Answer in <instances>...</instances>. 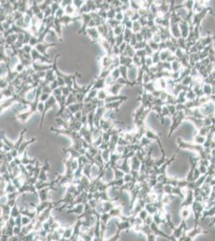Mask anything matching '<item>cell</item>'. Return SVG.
<instances>
[{"mask_svg":"<svg viewBox=\"0 0 215 241\" xmlns=\"http://www.w3.org/2000/svg\"><path fill=\"white\" fill-rule=\"evenodd\" d=\"M59 190L58 187H44V188L41 189L38 191V198L39 199V202H43V201H47L49 199L50 197V191H57Z\"/></svg>","mask_w":215,"mask_h":241,"instance_id":"3","label":"cell"},{"mask_svg":"<svg viewBox=\"0 0 215 241\" xmlns=\"http://www.w3.org/2000/svg\"><path fill=\"white\" fill-rule=\"evenodd\" d=\"M84 211V204H79L73 206L70 209L67 210L65 212L67 214H75V215H76L78 216V215H80L81 214H83Z\"/></svg>","mask_w":215,"mask_h":241,"instance_id":"8","label":"cell"},{"mask_svg":"<svg viewBox=\"0 0 215 241\" xmlns=\"http://www.w3.org/2000/svg\"><path fill=\"white\" fill-rule=\"evenodd\" d=\"M211 8L212 7H205L203 9V11H201L199 13H194L193 16V20H192V24L193 26L197 27H201V24L202 20L209 14V12H210Z\"/></svg>","mask_w":215,"mask_h":241,"instance_id":"2","label":"cell"},{"mask_svg":"<svg viewBox=\"0 0 215 241\" xmlns=\"http://www.w3.org/2000/svg\"><path fill=\"white\" fill-rule=\"evenodd\" d=\"M124 181H125V183L129 182L131 181H133V175H132L131 172H129V173H125V176H124Z\"/></svg>","mask_w":215,"mask_h":241,"instance_id":"39","label":"cell"},{"mask_svg":"<svg viewBox=\"0 0 215 241\" xmlns=\"http://www.w3.org/2000/svg\"><path fill=\"white\" fill-rule=\"evenodd\" d=\"M54 202H52L51 200H47V201H43V202H39V204H36L35 207V211L37 212V214H40L41 212L46 210L47 208H48L50 206H52Z\"/></svg>","mask_w":215,"mask_h":241,"instance_id":"11","label":"cell"},{"mask_svg":"<svg viewBox=\"0 0 215 241\" xmlns=\"http://www.w3.org/2000/svg\"><path fill=\"white\" fill-rule=\"evenodd\" d=\"M106 89H100L98 90V93H97V98L100 100V101H105V99L108 97V96Z\"/></svg>","mask_w":215,"mask_h":241,"instance_id":"30","label":"cell"},{"mask_svg":"<svg viewBox=\"0 0 215 241\" xmlns=\"http://www.w3.org/2000/svg\"><path fill=\"white\" fill-rule=\"evenodd\" d=\"M125 86V84L116 81L115 83H113L112 85L107 87L106 90L109 95H115L116 96L120 93V91L121 90V89H123Z\"/></svg>","mask_w":215,"mask_h":241,"instance_id":"6","label":"cell"},{"mask_svg":"<svg viewBox=\"0 0 215 241\" xmlns=\"http://www.w3.org/2000/svg\"><path fill=\"white\" fill-rule=\"evenodd\" d=\"M37 140H38L37 138H33L28 140V141H24V140H23V141H22V142L21 143V145H20V146H19V157H21V156L23 155V153H24L27 150V147L29 146L30 145L35 143V142H37Z\"/></svg>","mask_w":215,"mask_h":241,"instance_id":"9","label":"cell"},{"mask_svg":"<svg viewBox=\"0 0 215 241\" xmlns=\"http://www.w3.org/2000/svg\"><path fill=\"white\" fill-rule=\"evenodd\" d=\"M44 103L39 101V105H38V112L42 114L44 112Z\"/></svg>","mask_w":215,"mask_h":241,"instance_id":"43","label":"cell"},{"mask_svg":"<svg viewBox=\"0 0 215 241\" xmlns=\"http://www.w3.org/2000/svg\"><path fill=\"white\" fill-rule=\"evenodd\" d=\"M72 235H73V226L67 227L65 228L64 233L63 234L60 240H70Z\"/></svg>","mask_w":215,"mask_h":241,"instance_id":"19","label":"cell"},{"mask_svg":"<svg viewBox=\"0 0 215 241\" xmlns=\"http://www.w3.org/2000/svg\"><path fill=\"white\" fill-rule=\"evenodd\" d=\"M74 3L76 7H80V6L84 4V1L83 0H74Z\"/></svg>","mask_w":215,"mask_h":241,"instance_id":"44","label":"cell"},{"mask_svg":"<svg viewBox=\"0 0 215 241\" xmlns=\"http://www.w3.org/2000/svg\"><path fill=\"white\" fill-rule=\"evenodd\" d=\"M141 161L137 158L136 155L133 158H130V166H131V170H140L141 166Z\"/></svg>","mask_w":215,"mask_h":241,"instance_id":"15","label":"cell"},{"mask_svg":"<svg viewBox=\"0 0 215 241\" xmlns=\"http://www.w3.org/2000/svg\"><path fill=\"white\" fill-rule=\"evenodd\" d=\"M93 89H106V84H105V79L104 78H101V77H98V79L94 81L93 86Z\"/></svg>","mask_w":215,"mask_h":241,"instance_id":"17","label":"cell"},{"mask_svg":"<svg viewBox=\"0 0 215 241\" xmlns=\"http://www.w3.org/2000/svg\"><path fill=\"white\" fill-rule=\"evenodd\" d=\"M145 136L147 137L148 139L152 140V141H156L157 142V140L160 139L159 136L157 135L155 132H153L152 129H150L148 128H146Z\"/></svg>","mask_w":215,"mask_h":241,"instance_id":"20","label":"cell"},{"mask_svg":"<svg viewBox=\"0 0 215 241\" xmlns=\"http://www.w3.org/2000/svg\"><path fill=\"white\" fill-rule=\"evenodd\" d=\"M36 43H37V39H36V38L35 37H31V39H30V41H29L30 45L33 46V45H35Z\"/></svg>","mask_w":215,"mask_h":241,"instance_id":"46","label":"cell"},{"mask_svg":"<svg viewBox=\"0 0 215 241\" xmlns=\"http://www.w3.org/2000/svg\"><path fill=\"white\" fill-rule=\"evenodd\" d=\"M19 215H21V211H20V207L19 206L18 203L15 204L13 207H11V216L13 218L18 217Z\"/></svg>","mask_w":215,"mask_h":241,"instance_id":"26","label":"cell"},{"mask_svg":"<svg viewBox=\"0 0 215 241\" xmlns=\"http://www.w3.org/2000/svg\"><path fill=\"white\" fill-rule=\"evenodd\" d=\"M169 30H170L171 35L175 39H179L182 37L179 23H170Z\"/></svg>","mask_w":215,"mask_h":241,"instance_id":"13","label":"cell"},{"mask_svg":"<svg viewBox=\"0 0 215 241\" xmlns=\"http://www.w3.org/2000/svg\"><path fill=\"white\" fill-rule=\"evenodd\" d=\"M50 87H51V89H52V91L54 90V89H57V88H59V84H58V81H57V80H54L52 82H51L50 83Z\"/></svg>","mask_w":215,"mask_h":241,"instance_id":"42","label":"cell"},{"mask_svg":"<svg viewBox=\"0 0 215 241\" xmlns=\"http://www.w3.org/2000/svg\"><path fill=\"white\" fill-rule=\"evenodd\" d=\"M209 15H212V16H214V17L215 18V12H214V11H213V9H210V12H209Z\"/></svg>","mask_w":215,"mask_h":241,"instance_id":"49","label":"cell"},{"mask_svg":"<svg viewBox=\"0 0 215 241\" xmlns=\"http://www.w3.org/2000/svg\"><path fill=\"white\" fill-rule=\"evenodd\" d=\"M56 105H58V102H57V101H56L55 96H54L53 94H52L51 95V97H49L48 100L46 102H44V112H43V113L41 114L40 124H39V129H41L42 127H43L45 115H46L47 112H48L50 109H52L53 107H55Z\"/></svg>","mask_w":215,"mask_h":241,"instance_id":"1","label":"cell"},{"mask_svg":"<svg viewBox=\"0 0 215 241\" xmlns=\"http://www.w3.org/2000/svg\"><path fill=\"white\" fill-rule=\"evenodd\" d=\"M65 12L67 13V15L73 14V12H74V7H73L72 5L66 6V7H65Z\"/></svg>","mask_w":215,"mask_h":241,"instance_id":"41","label":"cell"},{"mask_svg":"<svg viewBox=\"0 0 215 241\" xmlns=\"http://www.w3.org/2000/svg\"><path fill=\"white\" fill-rule=\"evenodd\" d=\"M25 98L28 102H33L36 98V88H34L32 89H31L27 93Z\"/></svg>","mask_w":215,"mask_h":241,"instance_id":"21","label":"cell"},{"mask_svg":"<svg viewBox=\"0 0 215 241\" xmlns=\"http://www.w3.org/2000/svg\"><path fill=\"white\" fill-rule=\"evenodd\" d=\"M92 167H93V164L92 163H87L85 164L84 167H83V174L85 175L86 177H88L91 181H93V178H92Z\"/></svg>","mask_w":215,"mask_h":241,"instance_id":"18","label":"cell"},{"mask_svg":"<svg viewBox=\"0 0 215 241\" xmlns=\"http://www.w3.org/2000/svg\"><path fill=\"white\" fill-rule=\"evenodd\" d=\"M172 65V72H180L182 68V64L181 61L178 60H175L171 63Z\"/></svg>","mask_w":215,"mask_h":241,"instance_id":"25","label":"cell"},{"mask_svg":"<svg viewBox=\"0 0 215 241\" xmlns=\"http://www.w3.org/2000/svg\"><path fill=\"white\" fill-rule=\"evenodd\" d=\"M152 59L154 64H157L161 62V58H160V51L154 52L152 55Z\"/></svg>","mask_w":215,"mask_h":241,"instance_id":"32","label":"cell"},{"mask_svg":"<svg viewBox=\"0 0 215 241\" xmlns=\"http://www.w3.org/2000/svg\"><path fill=\"white\" fill-rule=\"evenodd\" d=\"M111 76L115 81H116L117 80L120 79V78L121 77V73H120V68H114V69H113V70L111 72Z\"/></svg>","mask_w":215,"mask_h":241,"instance_id":"31","label":"cell"},{"mask_svg":"<svg viewBox=\"0 0 215 241\" xmlns=\"http://www.w3.org/2000/svg\"><path fill=\"white\" fill-rule=\"evenodd\" d=\"M33 114H35V113L28 109H27V110L22 111V112H17V113H15V119L19 120L22 124H26L27 122V120L32 117Z\"/></svg>","mask_w":215,"mask_h":241,"instance_id":"5","label":"cell"},{"mask_svg":"<svg viewBox=\"0 0 215 241\" xmlns=\"http://www.w3.org/2000/svg\"><path fill=\"white\" fill-rule=\"evenodd\" d=\"M18 191L17 187L13 184V182L11 181H10V182H8L7 183V186H6L5 190H4V194H9V193L14 192V191Z\"/></svg>","mask_w":215,"mask_h":241,"instance_id":"24","label":"cell"},{"mask_svg":"<svg viewBox=\"0 0 215 241\" xmlns=\"http://www.w3.org/2000/svg\"><path fill=\"white\" fill-rule=\"evenodd\" d=\"M125 101V100H120V101H116L105 103L104 104V107H105L106 109L112 110V111H115L116 112V111H119V107L121 106Z\"/></svg>","mask_w":215,"mask_h":241,"instance_id":"12","label":"cell"},{"mask_svg":"<svg viewBox=\"0 0 215 241\" xmlns=\"http://www.w3.org/2000/svg\"><path fill=\"white\" fill-rule=\"evenodd\" d=\"M84 107V102H76L67 106V109H69L71 113L75 114L79 111H83Z\"/></svg>","mask_w":215,"mask_h":241,"instance_id":"14","label":"cell"},{"mask_svg":"<svg viewBox=\"0 0 215 241\" xmlns=\"http://www.w3.org/2000/svg\"><path fill=\"white\" fill-rule=\"evenodd\" d=\"M138 216L140 217V218L143 220V221H145V219H146V218L148 217V215H149V214H148V212L146 210H145V208L144 209H142L139 213H138Z\"/></svg>","mask_w":215,"mask_h":241,"instance_id":"34","label":"cell"},{"mask_svg":"<svg viewBox=\"0 0 215 241\" xmlns=\"http://www.w3.org/2000/svg\"><path fill=\"white\" fill-rule=\"evenodd\" d=\"M21 160H22V164L25 165V166L28 165V164H34V165H35L38 161L37 158L31 159V158H28V156H27V150L21 156Z\"/></svg>","mask_w":215,"mask_h":241,"instance_id":"16","label":"cell"},{"mask_svg":"<svg viewBox=\"0 0 215 241\" xmlns=\"http://www.w3.org/2000/svg\"><path fill=\"white\" fill-rule=\"evenodd\" d=\"M132 29L135 33H138L141 30V24L139 22H134Z\"/></svg>","mask_w":215,"mask_h":241,"instance_id":"36","label":"cell"},{"mask_svg":"<svg viewBox=\"0 0 215 241\" xmlns=\"http://www.w3.org/2000/svg\"><path fill=\"white\" fill-rule=\"evenodd\" d=\"M203 90L205 94H210L212 93V87L210 84H205L203 87Z\"/></svg>","mask_w":215,"mask_h":241,"instance_id":"38","label":"cell"},{"mask_svg":"<svg viewBox=\"0 0 215 241\" xmlns=\"http://www.w3.org/2000/svg\"><path fill=\"white\" fill-rule=\"evenodd\" d=\"M52 12H55L56 10H59V7H58V4L54 3L52 5Z\"/></svg>","mask_w":215,"mask_h":241,"instance_id":"48","label":"cell"},{"mask_svg":"<svg viewBox=\"0 0 215 241\" xmlns=\"http://www.w3.org/2000/svg\"><path fill=\"white\" fill-rule=\"evenodd\" d=\"M63 13H64V12H63V9H61V8H59V10L56 11V15H57L58 17H61V16L63 15Z\"/></svg>","mask_w":215,"mask_h":241,"instance_id":"47","label":"cell"},{"mask_svg":"<svg viewBox=\"0 0 215 241\" xmlns=\"http://www.w3.org/2000/svg\"><path fill=\"white\" fill-rule=\"evenodd\" d=\"M87 32L89 35V36L93 39H97V38L99 37V34H100L98 29H96V28L92 27L87 29Z\"/></svg>","mask_w":215,"mask_h":241,"instance_id":"23","label":"cell"},{"mask_svg":"<svg viewBox=\"0 0 215 241\" xmlns=\"http://www.w3.org/2000/svg\"><path fill=\"white\" fill-rule=\"evenodd\" d=\"M32 221H33V219H31L30 218V217L27 216V215H22V226H27V225L30 224V223L32 222Z\"/></svg>","mask_w":215,"mask_h":241,"instance_id":"35","label":"cell"},{"mask_svg":"<svg viewBox=\"0 0 215 241\" xmlns=\"http://www.w3.org/2000/svg\"><path fill=\"white\" fill-rule=\"evenodd\" d=\"M50 170V165H49L48 159H47L45 161L44 164L41 166L40 173L39 175V180L45 181L48 182V177H47V171Z\"/></svg>","mask_w":215,"mask_h":241,"instance_id":"10","label":"cell"},{"mask_svg":"<svg viewBox=\"0 0 215 241\" xmlns=\"http://www.w3.org/2000/svg\"><path fill=\"white\" fill-rule=\"evenodd\" d=\"M77 101V99H76V94L74 93H71L70 94L68 95L67 97V101H66V106H70L71 104H74V103H76Z\"/></svg>","mask_w":215,"mask_h":241,"instance_id":"27","label":"cell"},{"mask_svg":"<svg viewBox=\"0 0 215 241\" xmlns=\"http://www.w3.org/2000/svg\"><path fill=\"white\" fill-rule=\"evenodd\" d=\"M148 45L152 49L153 52H156V51H159L160 50V44H157L156 42H154L152 39L150 42H148Z\"/></svg>","mask_w":215,"mask_h":241,"instance_id":"33","label":"cell"},{"mask_svg":"<svg viewBox=\"0 0 215 241\" xmlns=\"http://www.w3.org/2000/svg\"><path fill=\"white\" fill-rule=\"evenodd\" d=\"M116 19L117 21H120V20H122V19H124V15H123L121 12H119V13H117V14L116 15Z\"/></svg>","mask_w":215,"mask_h":241,"instance_id":"45","label":"cell"},{"mask_svg":"<svg viewBox=\"0 0 215 241\" xmlns=\"http://www.w3.org/2000/svg\"><path fill=\"white\" fill-rule=\"evenodd\" d=\"M151 143H152V140L148 139V138L145 137V136L142 137L141 139L140 140V142H139L140 146H141V147H143V148H146V147L149 146V145Z\"/></svg>","mask_w":215,"mask_h":241,"instance_id":"29","label":"cell"},{"mask_svg":"<svg viewBox=\"0 0 215 241\" xmlns=\"http://www.w3.org/2000/svg\"><path fill=\"white\" fill-rule=\"evenodd\" d=\"M179 27H180V31H181V35L182 37L184 39H187L189 35V31H190V26L189 23L182 19V21L179 23Z\"/></svg>","mask_w":215,"mask_h":241,"instance_id":"7","label":"cell"},{"mask_svg":"<svg viewBox=\"0 0 215 241\" xmlns=\"http://www.w3.org/2000/svg\"><path fill=\"white\" fill-rule=\"evenodd\" d=\"M15 104H18L15 94L11 97L5 98L3 100H1V113H3L4 111L7 110L8 108H11L13 106H15Z\"/></svg>","mask_w":215,"mask_h":241,"instance_id":"4","label":"cell"},{"mask_svg":"<svg viewBox=\"0 0 215 241\" xmlns=\"http://www.w3.org/2000/svg\"><path fill=\"white\" fill-rule=\"evenodd\" d=\"M51 93H42V94L40 96V98H39V101L41 102H46L49 99V97H51Z\"/></svg>","mask_w":215,"mask_h":241,"instance_id":"37","label":"cell"},{"mask_svg":"<svg viewBox=\"0 0 215 241\" xmlns=\"http://www.w3.org/2000/svg\"><path fill=\"white\" fill-rule=\"evenodd\" d=\"M173 54V52H171L169 49H165L162 51H160V58H161V61H166L168 60V58L170 57L171 55Z\"/></svg>","mask_w":215,"mask_h":241,"instance_id":"22","label":"cell"},{"mask_svg":"<svg viewBox=\"0 0 215 241\" xmlns=\"http://www.w3.org/2000/svg\"><path fill=\"white\" fill-rule=\"evenodd\" d=\"M123 55H125V56H126V57L133 58V57L136 55V52H135V50H134L132 46L127 45L126 49L125 50V52H124V53H123Z\"/></svg>","mask_w":215,"mask_h":241,"instance_id":"28","label":"cell"},{"mask_svg":"<svg viewBox=\"0 0 215 241\" xmlns=\"http://www.w3.org/2000/svg\"><path fill=\"white\" fill-rule=\"evenodd\" d=\"M123 31V27L121 25H118L114 28V35H119L122 34Z\"/></svg>","mask_w":215,"mask_h":241,"instance_id":"40","label":"cell"}]
</instances>
